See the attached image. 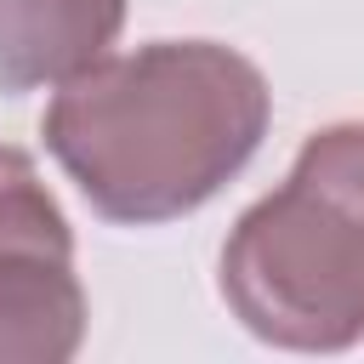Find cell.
I'll return each mask as SVG.
<instances>
[{
  "instance_id": "1",
  "label": "cell",
  "mask_w": 364,
  "mask_h": 364,
  "mask_svg": "<svg viewBox=\"0 0 364 364\" xmlns=\"http://www.w3.org/2000/svg\"><path fill=\"white\" fill-rule=\"evenodd\" d=\"M267 119L273 91L245 51L148 40L63 80L40 136L102 222L154 228L216 199L262 148Z\"/></svg>"
},
{
  "instance_id": "2",
  "label": "cell",
  "mask_w": 364,
  "mask_h": 364,
  "mask_svg": "<svg viewBox=\"0 0 364 364\" xmlns=\"http://www.w3.org/2000/svg\"><path fill=\"white\" fill-rule=\"evenodd\" d=\"M222 301L290 353L364 347V119L313 131L222 245Z\"/></svg>"
},
{
  "instance_id": "3",
  "label": "cell",
  "mask_w": 364,
  "mask_h": 364,
  "mask_svg": "<svg viewBox=\"0 0 364 364\" xmlns=\"http://www.w3.org/2000/svg\"><path fill=\"white\" fill-rule=\"evenodd\" d=\"M85 341L74 233L23 148H0V364H57Z\"/></svg>"
},
{
  "instance_id": "4",
  "label": "cell",
  "mask_w": 364,
  "mask_h": 364,
  "mask_svg": "<svg viewBox=\"0 0 364 364\" xmlns=\"http://www.w3.org/2000/svg\"><path fill=\"white\" fill-rule=\"evenodd\" d=\"M125 28V0H0V91L63 85Z\"/></svg>"
}]
</instances>
